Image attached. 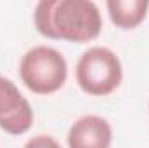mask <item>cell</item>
Wrapping results in <instances>:
<instances>
[{
  "label": "cell",
  "instance_id": "cell-3",
  "mask_svg": "<svg viewBox=\"0 0 149 148\" xmlns=\"http://www.w3.org/2000/svg\"><path fill=\"white\" fill-rule=\"evenodd\" d=\"M76 82L92 96H106L121 82V63L106 47H92L81 54L76 65Z\"/></svg>",
  "mask_w": 149,
  "mask_h": 148
},
{
  "label": "cell",
  "instance_id": "cell-7",
  "mask_svg": "<svg viewBox=\"0 0 149 148\" xmlns=\"http://www.w3.org/2000/svg\"><path fill=\"white\" fill-rule=\"evenodd\" d=\"M24 98L17 87L5 77H0V117H5L21 106Z\"/></svg>",
  "mask_w": 149,
  "mask_h": 148
},
{
  "label": "cell",
  "instance_id": "cell-8",
  "mask_svg": "<svg viewBox=\"0 0 149 148\" xmlns=\"http://www.w3.org/2000/svg\"><path fill=\"white\" fill-rule=\"evenodd\" d=\"M56 5V0H42L35 7V25L38 32L45 37L57 38L56 32L52 28V9Z\"/></svg>",
  "mask_w": 149,
  "mask_h": 148
},
{
  "label": "cell",
  "instance_id": "cell-4",
  "mask_svg": "<svg viewBox=\"0 0 149 148\" xmlns=\"http://www.w3.org/2000/svg\"><path fill=\"white\" fill-rule=\"evenodd\" d=\"M70 148H109L111 125L106 118L87 115L74 122L68 134Z\"/></svg>",
  "mask_w": 149,
  "mask_h": 148
},
{
  "label": "cell",
  "instance_id": "cell-2",
  "mask_svg": "<svg viewBox=\"0 0 149 148\" xmlns=\"http://www.w3.org/2000/svg\"><path fill=\"white\" fill-rule=\"evenodd\" d=\"M19 72L30 91L37 94H50L64 84L68 66L59 51L47 45H38L23 56Z\"/></svg>",
  "mask_w": 149,
  "mask_h": 148
},
{
  "label": "cell",
  "instance_id": "cell-5",
  "mask_svg": "<svg viewBox=\"0 0 149 148\" xmlns=\"http://www.w3.org/2000/svg\"><path fill=\"white\" fill-rule=\"evenodd\" d=\"M106 5L116 26L134 28L146 18L149 0H108Z\"/></svg>",
  "mask_w": 149,
  "mask_h": 148
},
{
  "label": "cell",
  "instance_id": "cell-9",
  "mask_svg": "<svg viewBox=\"0 0 149 148\" xmlns=\"http://www.w3.org/2000/svg\"><path fill=\"white\" fill-rule=\"evenodd\" d=\"M24 148H61L59 147V143L52 138V136H45V134H42V136H35V138H31Z\"/></svg>",
  "mask_w": 149,
  "mask_h": 148
},
{
  "label": "cell",
  "instance_id": "cell-6",
  "mask_svg": "<svg viewBox=\"0 0 149 148\" xmlns=\"http://www.w3.org/2000/svg\"><path fill=\"white\" fill-rule=\"evenodd\" d=\"M31 122H33V111H31V106L26 99L21 103V106L17 110H14L5 117H0V127L9 134L26 132L31 127Z\"/></svg>",
  "mask_w": 149,
  "mask_h": 148
},
{
  "label": "cell",
  "instance_id": "cell-1",
  "mask_svg": "<svg viewBox=\"0 0 149 148\" xmlns=\"http://www.w3.org/2000/svg\"><path fill=\"white\" fill-rule=\"evenodd\" d=\"M101 26V12L92 0H56L52 28L57 38L87 42L99 35Z\"/></svg>",
  "mask_w": 149,
  "mask_h": 148
}]
</instances>
